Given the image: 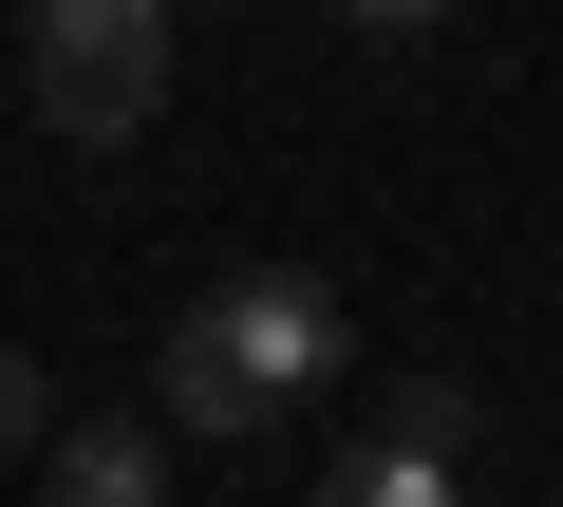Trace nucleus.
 <instances>
[{
	"label": "nucleus",
	"mask_w": 563,
	"mask_h": 507,
	"mask_svg": "<svg viewBox=\"0 0 563 507\" xmlns=\"http://www.w3.org/2000/svg\"><path fill=\"white\" fill-rule=\"evenodd\" d=\"M339 357H357V320H339L301 264H244V283H207V301L169 320V432L244 451V432H282V414H320Z\"/></svg>",
	"instance_id": "1"
},
{
	"label": "nucleus",
	"mask_w": 563,
	"mask_h": 507,
	"mask_svg": "<svg viewBox=\"0 0 563 507\" xmlns=\"http://www.w3.org/2000/svg\"><path fill=\"white\" fill-rule=\"evenodd\" d=\"M20 76H38V132L132 151L169 113V0H38V20H20Z\"/></svg>",
	"instance_id": "2"
},
{
	"label": "nucleus",
	"mask_w": 563,
	"mask_h": 507,
	"mask_svg": "<svg viewBox=\"0 0 563 507\" xmlns=\"http://www.w3.org/2000/svg\"><path fill=\"white\" fill-rule=\"evenodd\" d=\"M38 470H57V507H169V432H132V414L38 432Z\"/></svg>",
	"instance_id": "3"
},
{
	"label": "nucleus",
	"mask_w": 563,
	"mask_h": 507,
	"mask_svg": "<svg viewBox=\"0 0 563 507\" xmlns=\"http://www.w3.org/2000/svg\"><path fill=\"white\" fill-rule=\"evenodd\" d=\"M320 507H470V470L395 432V451H339V470H320Z\"/></svg>",
	"instance_id": "4"
},
{
	"label": "nucleus",
	"mask_w": 563,
	"mask_h": 507,
	"mask_svg": "<svg viewBox=\"0 0 563 507\" xmlns=\"http://www.w3.org/2000/svg\"><path fill=\"white\" fill-rule=\"evenodd\" d=\"M0 451H38V357H0Z\"/></svg>",
	"instance_id": "5"
},
{
	"label": "nucleus",
	"mask_w": 563,
	"mask_h": 507,
	"mask_svg": "<svg viewBox=\"0 0 563 507\" xmlns=\"http://www.w3.org/2000/svg\"><path fill=\"white\" fill-rule=\"evenodd\" d=\"M357 20H376V38H413V20H451V0H357Z\"/></svg>",
	"instance_id": "6"
}]
</instances>
